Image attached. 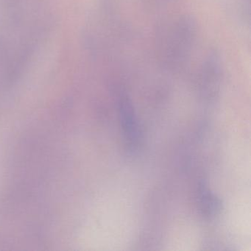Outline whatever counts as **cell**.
Instances as JSON below:
<instances>
[{
  "instance_id": "7a4b0ae2",
  "label": "cell",
  "mask_w": 251,
  "mask_h": 251,
  "mask_svg": "<svg viewBox=\"0 0 251 251\" xmlns=\"http://www.w3.org/2000/svg\"><path fill=\"white\" fill-rule=\"evenodd\" d=\"M198 202L201 211L207 217H214L221 211V201L204 184L200 186Z\"/></svg>"
},
{
  "instance_id": "6da1fadb",
  "label": "cell",
  "mask_w": 251,
  "mask_h": 251,
  "mask_svg": "<svg viewBox=\"0 0 251 251\" xmlns=\"http://www.w3.org/2000/svg\"><path fill=\"white\" fill-rule=\"evenodd\" d=\"M119 118L120 126L127 145L132 151L139 145L140 133L137 117L131 100L126 94L120 95L119 99Z\"/></svg>"
}]
</instances>
